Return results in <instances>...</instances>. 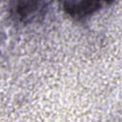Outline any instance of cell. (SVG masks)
Returning <instances> with one entry per match:
<instances>
[{"label":"cell","mask_w":122,"mask_h":122,"mask_svg":"<svg viewBox=\"0 0 122 122\" xmlns=\"http://www.w3.org/2000/svg\"><path fill=\"white\" fill-rule=\"evenodd\" d=\"M49 2L45 1H18L11 3L10 15L20 22H30L46 11Z\"/></svg>","instance_id":"cell-1"},{"label":"cell","mask_w":122,"mask_h":122,"mask_svg":"<svg viewBox=\"0 0 122 122\" xmlns=\"http://www.w3.org/2000/svg\"><path fill=\"white\" fill-rule=\"evenodd\" d=\"M103 4L101 1H64L61 3L64 11L77 20L92 14L98 10Z\"/></svg>","instance_id":"cell-2"}]
</instances>
